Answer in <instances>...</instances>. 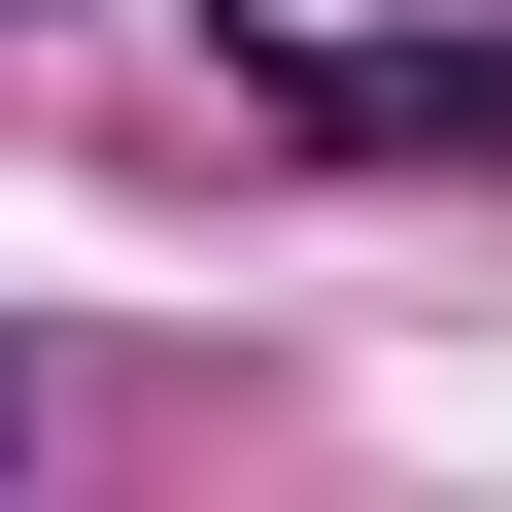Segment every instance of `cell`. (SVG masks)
<instances>
[{"mask_svg": "<svg viewBox=\"0 0 512 512\" xmlns=\"http://www.w3.org/2000/svg\"><path fill=\"white\" fill-rule=\"evenodd\" d=\"M239 103L308 171H512V0L478 35H342V0H239Z\"/></svg>", "mask_w": 512, "mask_h": 512, "instance_id": "obj_1", "label": "cell"}, {"mask_svg": "<svg viewBox=\"0 0 512 512\" xmlns=\"http://www.w3.org/2000/svg\"><path fill=\"white\" fill-rule=\"evenodd\" d=\"M0 444H35V376H0Z\"/></svg>", "mask_w": 512, "mask_h": 512, "instance_id": "obj_2", "label": "cell"}]
</instances>
